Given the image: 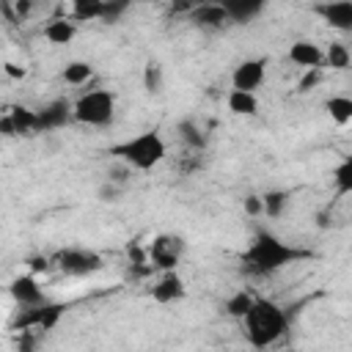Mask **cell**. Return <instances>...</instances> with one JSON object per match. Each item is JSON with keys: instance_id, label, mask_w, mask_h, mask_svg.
Returning <instances> with one entry per match:
<instances>
[{"instance_id": "6da1fadb", "label": "cell", "mask_w": 352, "mask_h": 352, "mask_svg": "<svg viewBox=\"0 0 352 352\" xmlns=\"http://www.w3.org/2000/svg\"><path fill=\"white\" fill-rule=\"evenodd\" d=\"M305 256H308L305 250H300V248L283 242L280 236H275L272 231L261 228L253 234L242 258H245L248 270H253L256 275H272V272L283 270L286 264H294L297 258H305Z\"/></svg>"}, {"instance_id": "7a4b0ae2", "label": "cell", "mask_w": 352, "mask_h": 352, "mask_svg": "<svg viewBox=\"0 0 352 352\" xmlns=\"http://www.w3.org/2000/svg\"><path fill=\"white\" fill-rule=\"evenodd\" d=\"M242 330H245V338L253 349H270L272 344H278L286 336L289 316L278 302L256 297L253 308L242 319Z\"/></svg>"}, {"instance_id": "3957f363", "label": "cell", "mask_w": 352, "mask_h": 352, "mask_svg": "<svg viewBox=\"0 0 352 352\" xmlns=\"http://www.w3.org/2000/svg\"><path fill=\"white\" fill-rule=\"evenodd\" d=\"M110 154L129 170H151L165 160L168 143L157 129H146L135 138H126L124 143H116Z\"/></svg>"}, {"instance_id": "277c9868", "label": "cell", "mask_w": 352, "mask_h": 352, "mask_svg": "<svg viewBox=\"0 0 352 352\" xmlns=\"http://www.w3.org/2000/svg\"><path fill=\"white\" fill-rule=\"evenodd\" d=\"M72 118L85 126H107L116 118V94L107 88H91L72 102Z\"/></svg>"}, {"instance_id": "5b68a950", "label": "cell", "mask_w": 352, "mask_h": 352, "mask_svg": "<svg viewBox=\"0 0 352 352\" xmlns=\"http://www.w3.org/2000/svg\"><path fill=\"white\" fill-rule=\"evenodd\" d=\"M55 264L60 272L66 275H74V278H82V275H94L102 270V256L96 250H88V248H63L58 256H55Z\"/></svg>"}, {"instance_id": "8992f818", "label": "cell", "mask_w": 352, "mask_h": 352, "mask_svg": "<svg viewBox=\"0 0 352 352\" xmlns=\"http://www.w3.org/2000/svg\"><path fill=\"white\" fill-rule=\"evenodd\" d=\"M267 80V58H245L231 72V91L256 94Z\"/></svg>"}, {"instance_id": "52a82bcc", "label": "cell", "mask_w": 352, "mask_h": 352, "mask_svg": "<svg viewBox=\"0 0 352 352\" xmlns=\"http://www.w3.org/2000/svg\"><path fill=\"white\" fill-rule=\"evenodd\" d=\"M184 297H187V283L176 270L162 272L151 286V300L160 305H173V302H182Z\"/></svg>"}, {"instance_id": "ba28073f", "label": "cell", "mask_w": 352, "mask_h": 352, "mask_svg": "<svg viewBox=\"0 0 352 352\" xmlns=\"http://www.w3.org/2000/svg\"><path fill=\"white\" fill-rule=\"evenodd\" d=\"M69 121H72V102L66 99H52L36 110V132L63 129Z\"/></svg>"}, {"instance_id": "9c48e42d", "label": "cell", "mask_w": 352, "mask_h": 352, "mask_svg": "<svg viewBox=\"0 0 352 352\" xmlns=\"http://www.w3.org/2000/svg\"><path fill=\"white\" fill-rule=\"evenodd\" d=\"M182 253H184V239H182V236L165 234V236H157V239L151 242V261H154V267H160L162 272L176 270Z\"/></svg>"}, {"instance_id": "30bf717a", "label": "cell", "mask_w": 352, "mask_h": 352, "mask_svg": "<svg viewBox=\"0 0 352 352\" xmlns=\"http://www.w3.org/2000/svg\"><path fill=\"white\" fill-rule=\"evenodd\" d=\"M8 292H11V297H14V302H16L19 308H36V305L47 302L44 289L38 286L36 275H30V272L16 275V278L11 280V286H8Z\"/></svg>"}, {"instance_id": "8fae6325", "label": "cell", "mask_w": 352, "mask_h": 352, "mask_svg": "<svg viewBox=\"0 0 352 352\" xmlns=\"http://www.w3.org/2000/svg\"><path fill=\"white\" fill-rule=\"evenodd\" d=\"M286 58H289L294 66H300V69H305V72H314V69L322 66V60H324V50H322L316 41L300 38V41H294V44L289 47Z\"/></svg>"}, {"instance_id": "7c38bea8", "label": "cell", "mask_w": 352, "mask_h": 352, "mask_svg": "<svg viewBox=\"0 0 352 352\" xmlns=\"http://www.w3.org/2000/svg\"><path fill=\"white\" fill-rule=\"evenodd\" d=\"M316 14L333 28V30H352V3L349 0H338V3H322L316 6Z\"/></svg>"}, {"instance_id": "4fadbf2b", "label": "cell", "mask_w": 352, "mask_h": 352, "mask_svg": "<svg viewBox=\"0 0 352 352\" xmlns=\"http://www.w3.org/2000/svg\"><path fill=\"white\" fill-rule=\"evenodd\" d=\"M190 22L198 28H206V30H217V28L228 25V16H226L223 3H201V6L190 8Z\"/></svg>"}, {"instance_id": "5bb4252c", "label": "cell", "mask_w": 352, "mask_h": 352, "mask_svg": "<svg viewBox=\"0 0 352 352\" xmlns=\"http://www.w3.org/2000/svg\"><path fill=\"white\" fill-rule=\"evenodd\" d=\"M223 8H226L228 22L248 25V22H253L264 11V3L261 0H228V3H223Z\"/></svg>"}, {"instance_id": "9a60e30c", "label": "cell", "mask_w": 352, "mask_h": 352, "mask_svg": "<svg viewBox=\"0 0 352 352\" xmlns=\"http://www.w3.org/2000/svg\"><path fill=\"white\" fill-rule=\"evenodd\" d=\"M74 36H77V22H72L69 16H55V19H50L44 25V38L50 44L60 47V44H69Z\"/></svg>"}, {"instance_id": "2e32d148", "label": "cell", "mask_w": 352, "mask_h": 352, "mask_svg": "<svg viewBox=\"0 0 352 352\" xmlns=\"http://www.w3.org/2000/svg\"><path fill=\"white\" fill-rule=\"evenodd\" d=\"M226 107L231 116H256L258 113V99L256 94H242V91H228Z\"/></svg>"}, {"instance_id": "e0dca14e", "label": "cell", "mask_w": 352, "mask_h": 352, "mask_svg": "<svg viewBox=\"0 0 352 352\" xmlns=\"http://www.w3.org/2000/svg\"><path fill=\"white\" fill-rule=\"evenodd\" d=\"M102 11H104L102 0H74L69 6V19L72 22H94V19H102Z\"/></svg>"}, {"instance_id": "ac0fdd59", "label": "cell", "mask_w": 352, "mask_h": 352, "mask_svg": "<svg viewBox=\"0 0 352 352\" xmlns=\"http://www.w3.org/2000/svg\"><path fill=\"white\" fill-rule=\"evenodd\" d=\"M8 121H11L14 135H33L36 132V110H30V107L14 104L8 110Z\"/></svg>"}, {"instance_id": "d6986e66", "label": "cell", "mask_w": 352, "mask_h": 352, "mask_svg": "<svg viewBox=\"0 0 352 352\" xmlns=\"http://www.w3.org/2000/svg\"><path fill=\"white\" fill-rule=\"evenodd\" d=\"M286 209H289V192L286 190H267L261 195V214L280 217Z\"/></svg>"}, {"instance_id": "ffe728a7", "label": "cell", "mask_w": 352, "mask_h": 352, "mask_svg": "<svg viewBox=\"0 0 352 352\" xmlns=\"http://www.w3.org/2000/svg\"><path fill=\"white\" fill-rule=\"evenodd\" d=\"M322 63H327V66L336 69V72H344V69L352 66V52H349V47H346L344 41H333V44L324 50V60H322Z\"/></svg>"}, {"instance_id": "44dd1931", "label": "cell", "mask_w": 352, "mask_h": 352, "mask_svg": "<svg viewBox=\"0 0 352 352\" xmlns=\"http://www.w3.org/2000/svg\"><path fill=\"white\" fill-rule=\"evenodd\" d=\"M253 302H256V297H253L250 292L239 289V292H234V294L226 300V305H223V308H226V314H228L231 319H239V322H242V319H245V314L253 308Z\"/></svg>"}, {"instance_id": "7402d4cb", "label": "cell", "mask_w": 352, "mask_h": 352, "mask_svg": "<svg viewBox=\"0 0 352 352\" xmlns=\"http://www.w3.org/2000/svg\"><path fill=\"white\" fill-rule=\"evenodd\" d=\"M60 77L69 82V85H85L91 77H94V66L88 60H69L60 72Z\"/></svg>"}, {"instance_id": "603a6c76", "label": "cell", "mask_w": 352, "mask_h": 352, "mask_svg": "<svg viewBox=\"0 0 352 352\" xmlns=\"http://www.w3.org/2000/svg\"><path fill=\"white\" fill-rule=\"evenodd\" d=\"M327 113H330V118L338 124V126H346L349 121H352V99L349 96H330L327 99Z\"/></svg>"}, {"instance_id": "cb8c5ba5", "label": "cell", "mask_w": 352, "mask_h": 352, "mask_svg": "<svg viewBox=\"0 0 352 352\" xmlns=\"http://www.w3.org/2000/svg\"><path fill=\"white\" fill-rule=\"evenodd\" d=\"M176 132H179V138L190 146V148H204L206 146V135H204V129L192 121V118H184V121H179V126H176Z\"/></svg>"}, {"instance_id": "d4e9b609", "label": "cell", "mask_w": 352, "mask_h": 352, "mask_svg": "<svg viewBox=\"0 0 352 352\" xmlns=\"http://www.w3.org/2000/svg\"><path fill=\"white\" fill-rule=\"evenodd\" d=\"M143 88L148 94H162V88H165V72H162V66L157 60H151V63L143 66Z\"/></svg>"}, {"instance_id": "484cf974", "label": "cell", "mask_w": 352, "mask_h": 352, "mask_svg": "<svg viewBox=\"0 0 352 352\" xmlns=\"http://www.w3.org/2000/svg\"><path fill=\"white\" fill-rule=\"evenodd\" d=\"M333 182H336V190H338V195H346V192H352V160L346 157L338 168H336V173H333Z\"/></svg>"}, {"instance_id": "4316f807", "label": "cell", "mask_w": 352, "mask_h": 352, "mask_svg": "<svg viewBox=\"0 0 352 352\" xmlns=\"http://www.w3.org/2000/svg\"><path fill=\"white\" fill-rule=\"evenodd\" d=\"M124 11H126V3H104L102 19H104V22H116V19H118Z\"/></svg>"}, {"instance_id": "83f0119b", "label": "cell", "mask_w": 352, "mask_h": 352, "mask_svg": "<svg viewBox=\"0 0 352 352\" xmlns=\"http://www.w3.org/2000/svg\"><path fill=\"white\" fill-rule=\"evenodd\" d=\"M242 209L250 217H261V195H245L242 198Z\"/></svg>"}, {"instance_id": "f1b7e54d", "label": "cell", "mask_w": 352, "mask_h": 352, "mask_svg": "<svg viewBox=\"0 0 352 352\" xmlns=\"http://www.w3.org/2000/svg\"><path fill=\"white\" fill-rule=\"evenodd\" d=\"M3 72H6L11 80H25V74H28V69H25V66H19V63H6V66H3Z\"/></svg>"}, {"instance_id": "f546056e", "label": "cell", "mask_w": 352, "mask_h": 352, "mask_svg": "<svg viewBox=\"0 0 352 352\" xmlns=\"http://www.w3.org/2000/svg\"><path fill=\"white\" fill-rule=\"evenodd\" d=\"M116 195H118V187H116L113 182H107V184L99 190V198H102V201H116Z\"/></svg>"}, {"instance_id": "4dcf8cb0", "label": "cell", "mask_w": 352, "mask_h": 352, "mask_svg": "<svg viewBox=\"0 0 352 352\" xmlns=\"http://www.w3.org/2000/svg\"><path fill=\"white\" fill-rule=\"evenodd\" d=\"M316 72H319V69H314V72H308V74H305V77H302V80L297 82V88H300V91H308V88H311V85H314V82L319 80V74H316Z\"/></svg>"}, {"instance_id": "1f68e13d", "label": "cell", "mask_w": 352, "mask_h": 352, "mask_svg": "<svg viewBox=\"0 0 352 352\" xmlns=\"http://www.w3.org/2000/svg\"><path fill=\"white\" fill-rule=\"evenodd\" d=\"M30 8H33V6H30V3H16V6H14V11H16V14H19V16H25V14H28V11H30Z\"/></svg>"}]
</instances>
